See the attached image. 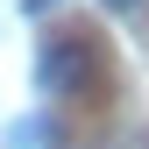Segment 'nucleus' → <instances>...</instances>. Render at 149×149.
<instances>
[{"instance_id":"nucleus-1","label":"nucleus","mask_w":149,"mask_h":149,"mask_svg":"<svg viewBox=\"0 0 149 149\" xmlns=\"http://www.w3.org/2000/svg\"><path fill=\"white\" fill-rule=\"evenodd\" d=\"M85 78H92V43L50 36V43L36 50V92H43V100H64V92H78Z\"/></svg>"},{"instance_id":"nucleus-2","label":"nucleus","mask_w":149,"mask_h":149,"mask_svg":"<svg viewBox=\"0 0 149 149\" xmlns=\"http://www.w3.org/2000/svg\"><path fill=\"white\" fill-rule=\"evenodd\" d=\"M107 7H135V0H107Z\"/></svg>"}]
</instances>
